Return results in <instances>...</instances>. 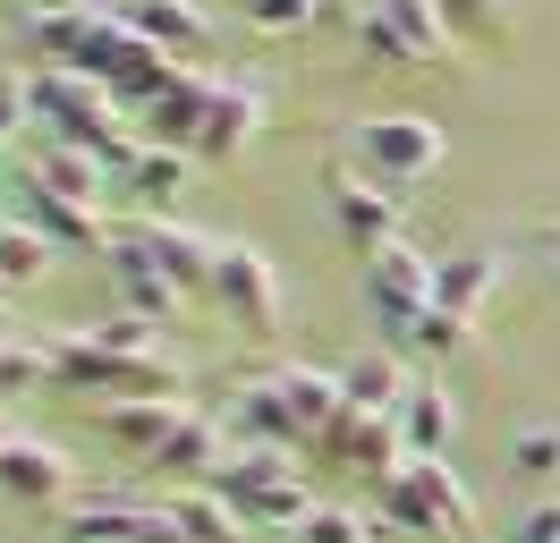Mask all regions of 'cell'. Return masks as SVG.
<instances>
[{"mask_svg":"<svg viewBox=\"0 0 560 543\" xmlns=\"http://www.w3.org/2000/svg\"><path fill=\"white\" fill-rule=\"evenodd\" d=\"M501 255H492V246H458V255H442V264H433V305H451V314H467V323H476V314H485V298L492 289H501Z\"/></svg>","mask_w":560,"mask_h":543,"instance_id":"obj_19","label":"cell"},{"mask_svg":"<svg viewBox=\"0 0 560 543\" xmlns=\"http://www.w3.org/2000/svg\"><path fill=\"white\" fill-rule=\"evenodd\" d=\"M365 305H374V323H383V348H408L417 314L433 305V264H424L408 238L383 246V255H365Z\"/></svg>","mask_w":560,"mask_h":543,"instance_id":"obj_6","label":"cell"},{"mask_svg":"<svg viewBox=\"0 0 560 543\" xmlns=\"http://www.w3.org/2000/svg\"><path fill=\"white\" fill-rule=\"evenodd\" d=\"M510 467L535 475V484H560V416H535V425H518V441H510Z\"/></svg>","mask_w":560,"mask_h":543,"instance_id":"obj_29","label":"cell"},{"mask_svg":"<svg viewBox=\"0 0 560 543\" xmlns=\"http://www.w3.org/2000/svg\"><path fill=\"white\" fill-rule=\"evenodd\" d=\"M544 264L560 272V221H552V230H544Z\"/></svg>","mask_w":560,"mask_h":543,"instance_id":"obj_36","label":"cell"},{"mask_svg":"<svg viewBox=\"0 0 560 543\" xmlns=\"http://www.w3.org/2000/svg\"><path fill=\"white\" fill-rule=\"evenodd\" d=\"M0 305H9V280H0Z\"/></svg>","mask_w":560,"mask_h":543,"instance_id":"obj_38","label":"cell"},{"mask_svg":"<svg viewBox=\"0 0 560 543\" xmlns=\"http://www.w3.org/2000/svg\"><path fill=\"white\" fill-rule=\"evenodd\" d=\"M171 527H178V543H246L255 535V527H246L238 509L221 501V493H212V484H187V493H171Z\"/></svg>","mask_w":560,"mask_h":543,"instance_id":"obj_21","label":"cell"},{"mask_svg":"<svg viewBox=\"0 0 560 543\" xmlns=\"http://www.w3.org/2000/svg\"><path fill=\"white\" fill-rule=\"evenodd\" d=\"M264 128V85L255 77H212V102H205V128H196V162H238Z\"/></svg>","mask_w":560,"mask_h":543,"instance_id":"obj_11","label":"cell"},{"mask_svg":"<svg viewBox=\"0 0 560 543\" xmlns=\"http://www.w3.org/2000/svg\"><path fill=\"white\" fill-rule=\"evenodd\" d=\"M340 391H349V407H399L408 391H417V373H408L399 348H365V357L340 366Z\"/></svg>","mask_w":560,"mask_h":543,"instance_id":"obj_23","label":"cell"},{"mask_svg":"<svg viewBox=\"0 0 560 543\" xmlns=\"http://www.w3.org/2000/svg\"><path fill=\"white\" fill-rule=\"evenodd\" d=\"M408 348H424V357H458V348H467V314H451V305H424L417 332H408Z\"/></svg>","mask_w":560,"mask_h":543,"instance_id":"obj_32","label":"cell"},{"mask_svg":"<svg viewBox=\"0 0 560 543\" xmlns=\"http://www.w3.org/2000/svg\"><path fill=\"white\" fill-rule=\"evenodd\" d=\"M0 339H18V332H9V305H0Z\"/></svg>","mask_w":560,"mask_h":543,"instance_id":"obj_37","label":"cell"},{"mask_svg":"<svg viewBox=\"0 0 560 543\" xmlns=\"http://www.w3.org/2000/svg\"><path fill=\"white\" fill-rule=\"evenodd\" d=\"M60 543H178L162 501H128V493H85L60 509Z\"/></svg>","mask_w":560,"mask_h":543,"instance_id":"obj_7","label":"cell"},{"mask_svg":"<svg viewBox=\"0 0 560 543\" xmlns=\"http://www.w3.org/2000/svg\"><path fill=\"white\" fill-rule=\"evenodd\" d=\"M205 102H212V68H178L171 85H162V94L137 111V136H144V145H178V153H196Z\"/></svg>","mask_w":560,"mask_h":543,"instance_id":"obj_12","label":"cell"},{"mask_svg":"<svg viewBox=\"0 0 560 543\" xmlns=\"http://www.w3.org/2000/svg\"><path fill=\"white\" fill-rule=\"evenodd\" d=\"M9 128H35V94H26V77L0 68V136H9Z\"/></svg>","mask_w":560,"mask_h":543,"instance_id":"obj_34","label":"cell"},{"mask_svg":"<svg viewBox=\"0 0 560 543\" xmlns=\"http://www.w3.org/2000/svg\"><path fill=\"white\" fill-rule=\"evenodd\" d=\"M390 416H399V441H408V459H442V450H451V434H458L451 391H442V382H417V391L390 407Z\"/></svg>","mask_w":560,"mask_h":543,"instance_id":"obj_22","label":"cell"},{"mask_svg":"<svg viewBox=\"0 0 560 543\" xmlns=\"http://www.w3.org/2000/svg\"><path fill=\"white\" fill-rule=\"evenodd\" d=\"M103 264H110V289H119V314H144V323H162V332H171L178 305H187V289H178L171 272L153 264L128 230H110V255H103Z\"/></svg>","mask_w":560,"mask_h":543,"instance_id":"obj_10","label":"cell"},{"mask_svg":"<svg viewBox=\"0 0 560 543\" xmlns=\"http://www.w3.org/2000/svg\"><path fill=\"white\" fill-rule=\"evenodd\" d=\"M374 509H383L390 535H433V543L476 527V501L451 475V459H399L390 475H374Z\"/></svg>","mask_w":560,"mask_h":543,"instance_id":"obj_2","label":"cell"},{"mask_svg":"<svg viewBox=\"0 0 560 543\" xmlns=\"http://www.w3.org/2000/svg\"><path fill=\"white\" fill-rule=\"evenodd\" d=\"M26 94H35V128H43V136H60V145H85V153H103L110 178H119V162H128V153L144 145L137 119L110 102V85L77 77V68H26Z\"/></svg>","mask_w":560,"mask_h":543,"instance_id":"obj_1","label":"cell"},{"mask_svg":"<svg viewBox=\"0 0 560 543\" xmlns=\"http://www.w3.org/2000/svg\"><path fill=\"white\" fill-rule=\"evenodd\" d=\"M323 196H331V230L349 238L357 255L399 246V204H390L383 178H349V170H331V178H323Z\"/></svg>","mask_w":560,"mask_h":543,"instance_id":"obj_9","label":"cell"},{"mask_svg":"<svg viewBox=\"0 0 560 543\" xmlns=\"http://www.w3.org/2000/svg\"><path fill=\"white\" fill-rule=\"evenodd\" d=\"M187 178H196V153H178V145H137L128 162H119V196H137L144 212H162V204L187 196Z\"/></svg>","mask_w":560,"mask_h":543,"instance_id":"obj_18","label":"cell"},{"mask_svg":"<svg viewBox=\"0 0 560 543\" xmlns=\"http://www.w3.org/2000/svg\"><path fill=\"white\" fill-rule=\"evenodd\" d=\"M212 305H221L246 339H280V272L264 264L246 238H221V255H212Z\"/></svg>","mask_w":560,"mask_h":543,"instance_id":"obj_5","label":"cell"},{"mask_svg":"<svg viewBox=\"0 0 560 543\" xmlns=\"http://www.w3.org/2000/svg\"><path fill=\"white\" fill-rule=\"evenodd\" d=\"M212 493L238 509L246 527H306V509H315V493H306V475L289 467V450H272V441H246L238 459H221L212 467Z\"/></svg>","mask_w":560,"mask_h":543,"instance_id":"obj_3","label":"cell"},{"mask_svg":"<svg viewBox=\"0 0 560 543\" xmlns=\"http://www.w3.org/2000/svg\"><path fill=\"white\" fill-rule=\"evenodd\" d=\"M119 230L137 238V246H144V255H153L162 272H171V280L187 289V298H196V289H212V255H221V238L178 230L171 212H144V221H119Z\"/></svg>","mask_w":560,"mask_h":543,"instance_id":"obj_13","label":"cell"},{"mask_svg":"<svg viewBox=\"0 0 560 543\" xmlns=\"http://www.w3.org/2000/svg\"><path fill=\"white\" fill-rule=\"evenodd\" d=\"M110 18L128 34H144V43H162L171 60H187V51H205V0H110Z\"/></svg>","mask_w":560,"mask_h":543,"instance_id":"obj_17","label":"cell"},{"mask_svg":"<svg viewBox=\"0 0 560 543\" xmlns=\"http://www.w3.org/2000/svg\"><path fill=\"white\" fill-rule=\"evenodd\" d=\"M323 450L357 459L365 475H390L399 459H408V441H399V416H390V407H340V416L323 425Z\"/></svg>","mask_w":560,"mask_h":543,"instance_id":"obj_14","label":"cell"},{"mask_svg":"<svg viewBox=\"0 0 560 543\" xmlns=\"http://www.w3.org/2000/svg\"><path fill=\"white\" fill-rule=\"evenodd\" d=\"M442 26H451L458 43H510L518 0H442Z\"/></svg>","mask_w":560,"mask_h":543,"instance_id":"obj_28","label":"cell"},{"mask_svg":"<svg viewBox=\"0 0 560 543\" xmlns=\"http://www.w3.org/2000/svg\"><path fill=\"white\" fill-rule=\"evenodd\" d=\"M349 145H357V162H365V178H383V187H417V178H433L442 153H451L442 119H417V111L365 119V128H349Z\"/></svg>","mask_w":560,"mask_h":543,"instance_id":"obj_4","label":"cell"},{"mask_svg":"<svg viewBox=\"0 0 560 543\" xmlns=\"http://www.w3.org/2000/svg\"><path fill=\"white\" fill-rule=\"evenodd\" d=\"M178 416H187V400H110L103 407V434L119 441V450H162V441L178 434Z\"/></svg>","mask_w":560,"mask_h":543,"instance_id":"obj_24","label":"cell"},{"mask_svg":"<svg viewBox=\"0 0 560 543\" xmlns=\"http://www.w3.org/2000/svg\"><path fill=\"white\" fill-rule=\"evenodd\" d=\"M0 212L35 221V230L51 238V246H85V255H110V221H103V212H94V204H69V196H51V187H43V178H35L26 162L9 170V204H0Z\"/></svg>","mask_w":560,"mask_h":543,"instance_id":"obj_8","label":"cell"},{"mask_svg":"<svg viewBox=\"0 0 560 543\" xmlns=\"http://www.w3.org/2000/svg\"><path fill=\"white\" fill-rule=\"evenodd\" d=\"M510 543H560V493H544V501L526 509L518 527H510Z\"/></svg>","mask_w":560,"mask_h":543,"instance_id":"obj_33","label":"cell"},{"mask_svg":"<svg viewBox=\"0 0 560 543\" xmlns=\"http://www.w3.org/2000/svg\"><path fill=\"white\" fill-rule=\"evenodd\" d=\"M289 543H374V518H357V509H340V501H315L306 527H298Z\"/></svg>","mask_w":560,"mask_h":543,"instance_id":"obj_31","label":"cell"},{"mask_svg":"<svg viewBox=\"0 0 560 543\" xmlns=\"http://www.w3.org/2000/svg\"><path fill=\"white\" fill-rule=\"evenodd\" d=\"M35 136H43V128H35ZM26 170H35L51 196H69V204H94V212L110 204V162H103V153H85V145H60V136H43L35 153H26Z\"/></svg>","mask_w":560,"mask_h":543,"instance_id":"obj_15","label":"cell"},{"mask_svg":"<svg viewBox=\"0 0 560 543\" xmlns=\"http://www.w3.org/2000/svg\"><path fill=\"white\" fill-rule=\"evenodd\" d=\"M0 441H9V425H0Z\"/></svg>","mask_w":560,"mask_h":543,"instance_id":"obj_39","label":"cell"},{"mask_svg":"<svg viewBox=\"0 0 560 543\" xmlns=\"http://www.w3.org/2000/svg\"><path fill=\"white\" fill-rule=\"evenodd\" d=\"M255 34H306V26H323V0H230Z\"/></svg>","mask_w":560,"mask_h":543,"instance_id":"obj_30","label":"cell"},{"mask_svg":"<svg viewBox=\"0 0 560 543\" xmlns=\"http://www.w3.org/2000/svg\"><path fill=\"white\" fill-rule=\"evenodd\" d=\"M51 255H60V246H51L35 221L0 212V280H9V289H18V280H43V272H51Z\"/></svg>","mask_w":560,"mask_h":543,"instance_id":"obj_27","label":"cell"},{"mask_svg":"<svg viewBox=\"0 0 560 543\" xmlns=\"http://www.w3.org/2000/svg\"><path fill=\"white\" fill-rule=\"evenodd\" d=\"M365 9L390 26V43H399L408 60H451L458 34L442 26V0H365Z\"/></svg>","mask_w":560,"mask_h":543,"instance_id":"obj_20","label":"cell"},{"mask_svg":"<svg viewBox=\"0 0 560 543\" xmlns=\"http://www.w3.org/2000/svg\"><path fill=\"white\" fill-rule=\"evenodd\" d=\"M230 425H238L246 441H272V450L306 441V425L289 416V400H280V382H272V373H264V382H246L238 400H230Z\"/></svg>","mask_w":560,"mask_h":543,"instance_id":"obj_25","label":"cell"},{"mask_svg":"<svg viewBox=\"0 0 560 543\" xmlns=\"http://www.w3.org/2000/svg\"><path fill=\"white\" fill-rule=\"evenodd\" d=\"M69 9H85V0H18V18H69Z\"/></svg>","mask_w":560,"mask_h":543,"instance_id":"obj_35","label":"cell"},{"mask_svg":"<svg viewBox=\"0 0 560 543\" xmlns=\"http://www.w3.org/2000/svg\"><path fill=\"white\" fill-rule=\"evenodd\" d=\"M0 493H9V501H35V509L69 501V459L35 434H9L0 441Z\"/></svg>","mask_w":560,"mask_h":543,"instance_id":"obj_16","label":"cell"},{"mask_svg":"<svg viewBox=\"0 0 560 543\" xmlns=\"http://www.w3.org/2000/svg\"><path fill=\"white\" fill-rule=\"evenodd\" d=\"M144 467H153V475H196V484H212V467H221V434H212V416H196V407H187V416H178V434L162 441Z\"/></svg>","mask_w":560,"mask_h":543,"instance_id":"obj_26","label":"cell"}]
</instances>
